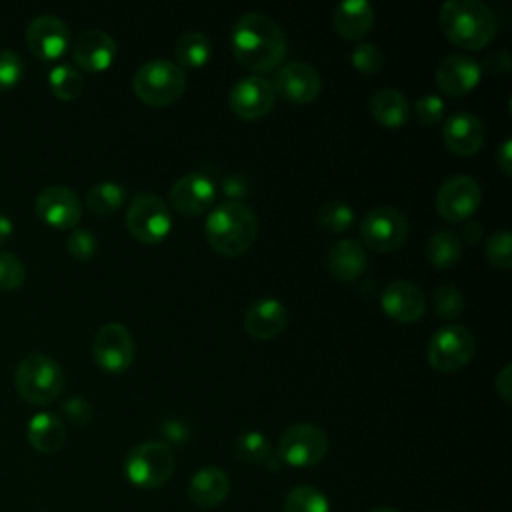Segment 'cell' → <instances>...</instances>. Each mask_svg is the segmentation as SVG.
<instances>
[{
    "mask_svg": "<svg viewBox=\"0 0 512 512\" xmlns=\"http://www.w3.org/2000/svg\"><path fill=\"white\" fill-rule=\"evenodd\" d=\"M232 52L242 68L270 72L286 56V38L280 26L264 12H246L232 28Z\"/></svg>",
    "mask_w": 512,
    "mask_h": 512,
    "instance_id": "obj_1",
    "label": "cell"
},
{
    "mask_svg": "<svg viewBox=\"0 0 512 512\" xmlns=\"http://www.w3.org/2000/svg\"><path fill=\"white\" fill-rule=\"evenodd\" d=\"M438 20L446 38L466 50L488 46L498 32L496 14L480 0H446Z\"/></svg>",
    "mask_w": 512,
    "mask_h": 512,
    "instance_id": "obj_2",
    "label": "cell"
},
{
    "mask_svg": "<svg viewBox=\"0 0 512 512\" xmlns=\"http://www.w3.org/2000/svg\"><path fill=\"white\" fill-rule=\"evenodd\" d=\"M204 232L214 252L234 258L254 244L258 236V218L244 202L226 200L210 210Z\"/></svg>",
    "mask_w": 512,
    "mask_h": 512,
    "instance_id": "obj_3",
    "label": "cell"
},
{
    "mask_svg": "<svg viewBox=\"0 0 512 512\" xmlns=\"http://www.w3.org/2000/svg\"><path fill=\"white\" fill-rule=\"evenodd\" d=\"M14 386L20 398L28 404L46 406L62 394L64 372L52 356L44 352H30L16 366Z\"/></svg>",
    "mask_w": 512,
    "mask_h": 512,
    "instance_id": "obj_4",
    "label": "cell"
},
{
    "mask_svg": "<svg viewBox=\"0 0 512 512\" xmlns=\"http://www.w3.org/2000/svg\"><path fill=\"white\" fill-rule=\"evenodd\" d=\"M134 94L148 106H168L176 102L184 88L186 76L184 70L166 58H154L144 62L132 80Z\"/></svg>",
    "mask_w": 512,
    "mask_h": 512,
    "instance_id": "obj_5",
    "label": "cell"
},
{
    "mask_svg": "<svg viewBox=\"0 0 512 512\" xmlns=\"http://www.w3.org/2000/svg\"><path fill=\"white\" fill-rule=\"evenodd\" d=\"M176 458L168 444L150 440L134 446L124 458V476L128 482L142 490L164 486L174 474Z\"/></svg>",
    "mask_w": 512,
    "mask_h": 512,
    "instance_id": "obj_6",
    "label": "cell"
},
{
    "mask_svg": "<svg viewBox=\"0 0 512 512\" xmlns=\"http://www.w3.org/2000/svg\"><path fill=\"white\" fill-rule=\"evenodd\" d=\"M328 452L326 432L310 422L288 426L276 444V454L282 464L294 468H310L324 460Z\"/></svg>",
    "mask_w": 512,
    "mask_h": 512,
    "instance_id": "obj_7",
    "label": "cell"
},
{
    "mask_svg": "<svg viewBox=\"0 0 512 512\" xmlns=\"http://www.w3.org/2000/svg\"><path fill=\"white\" fill-rule=\"evenodd\" d=\"M124 220L128 232L146 244L162 242L172 228V214L168 204L152 192H138L130 200Z\"/></svg>",
    "mask_w": 512,
    "mask_h": 512,
    "instance_id": "obj_8",
    "label": "cell"
},
{
    "mask_svg": "<svg viewBox=\"0 0 512 512\" xmlns=\"http://www.w3.org/2000/svg\"><path fill=\"white\" fill-rule=\"evenodd\" d=\"M474 350L476 340L466 326L446 324L430 336L426 360L438 372H456L472 360Z\"/></svg>",
    "mask_w": 512,
    "mask_h": 512,
    "instance_id": "obj_9",
    "label": "cell"
},
{
    "mask_svg": "<svg viewBox=\"0 0 512 512\" xmlns=\"http://www.w3.org/2000/svg\"><path fill=\"white\" fill-rule=\"evenodd\" d=\"M408 236V220L394 206L368 210L360 224V244L374 252H394Z\"/></svg>",
    "mask_w": 512,
    "mask_h": 512,
    "instance_id": "obj_10",
    "label": "cell"
},
{
    "mask_svg": "<svg viewBox=\"0 0 512 512\" xmlns=\"http://www.w3.org/2000/svg\"><path fill=\"white\" fill-rule=\"evenodd\" d=\"M136 354L132 332L120 322H108L100 326L92 338L94 362L104 372H124L130 368Z\"/></svg>",
    "mask_w": 512,
    "mask_h": 512,
    "instance_id": "obj_11",
    "label": "cell"
},
{
    "mask_svg": "<svg viewBox=\"0 0 512 512\" xmlns=\"http://www.w3.org/2000/svg\"><path fill=\"white\" fill-rule=\"evenodd\" d=\"M482 202L480 184L468 174L446 178L436 192V212L448 222L468 220Z\"/></svg>",
    "mask_w": 512,
    "mask_h": 512,
    "instance_id": "obj_12",
    "label": "cell"
},
{
    "mask_svg": "<svg viewBox=\"0 0 512 512\" xmlns=\"http://www.w3.org/2000/svg\"><path fill=\"white\" fill-rule=\"evenodd\" d=\"M276 102L274 86L260 74L242 76L234 82L228 94V104L238 118L256 120L266 116Z\"/></svg>",
    "mask_w": 512,
    "mask_h": 512,
    "instance_id": "obj_13",
    "label": "cell"
},
{
    "mask_svg": "<svg viewBox=\"0 0 512 512\" xmlns=\"http://www.w3.org/2000/svg\"><path fill=\"white\" fill-rule=\"evenodd\" d=\"M38 218L52 228H74L82 216V204L78 194L64 184L44 186L34 200Z\"/></svg>",
    "mask_w": 512,
    "mask_h": 512,
    "instance_id": "obj_14",
    "label": "cell"
},
{
    "mask_svg": "<svg viewBox=\"0 0 512 512\" xmlns=\"http://www.w3.org/2000/svg\"><path fill=\"white\" fill-rule=\"evenodd\" d=\"M272 86L276 96L294 104H308L320 94L322 80L314 66L302 60H292L276 70Z\"/></svg>",
    "mask_w": 512,
    "mask_h": 512,
    "instance_id": "obj_15",
    "label": "cell"
},
{
    "mask_svg": "<svg viewBox=\"0 0 512 512\" xmlns=\"http://www.w3.org/2000/svg\"><path fill=\"white\" fill-rule=\"evenodd\" d=\"M26 44L36 58L56 60L70 46V28L54 14H38L26 28Z\"/></svg>",
    "mask_w": 512,
    "mask_h": 512,
    "instance_id": "obj_16",
    "label": "cell"
},
{
    "mask_svg": "<svg viewBox=\"0 0 512 512\" xmlns=\"http://www.w3.org/2000/svg\"><path fill=\"white\" fill-rule=\"evenodd\" d=\"M426 296L422 288L408 280H394L380 294V308L388 318L400 324L418 322L426 312Z\"/></svg>",
    "mask_w": 512,
    "mask_h": 512,
    "instance_id": "obj_17",
    "label": "cell"
},
{
    "mask_svg": "<svg viewBox=\"0 0 512 512\" xmlns=\"http://www.w3.org/2000/svg\"><path fill=\"white\" fill-rule=\"evenodd\" d=\"M216 198V184L202 172H188L180 176L170 188V204L184 216H198L206 212Z\"/></svg>",
    "mask_w": 512,
    "mask_h": 512,
    "instance_id": "obj_18",
    "label": "cell"
},
{
    "mask_svg": "<svg viewBox=\"0 0 512 512\" xmlns=\"http://www.w3.org/2000/svg\"><path fill=\"white\" fill-rule=\"evenodd\" d=\"M484 136V122L468 110L452 112L442 126V138L446 148L458 156L476 154L484 144Z\"/></svg>",
    "mask_w": 512,
    "mask_h": 512,
    "instance_id": "obj_19",
    "label": "cell"
},
{
    "mask_svg": "<svg viewBox=\"0 0 512 512\" xmlns=\"http://www.w3.org/2000/svg\"><path fill=\"white\" fill-rule=\"evenodd\" d=\"M72 58L82 70L102 72L116 58V40L100 28H86L72 44Z\"/></svg>",
    "mask_w": 512,
    "mask_h": 512,
    "instance_id": "obj_20",
    "label": "cell"
},
{
    "mask_svg": "<svg viewBox=\"0 0 512 512\" xmlns=\"http://www.w3.org/2000/svg\"><path fill=\"white\" fill-rule=\"evenodd\" d=\"M482 68L480 64L466 54H450L442 58L436 68V84L438 88L454 98H460L476 88L480 82Z\"/></svg>",
    "mask_w": 512,
    "mask_h": 512,
    "instance_id": "obj_21",
    "label": "cell"
},
{
    "mask_svg": "<svg viewBox=\"0 0 512 512\" xmlns=\"http://www.w3.org/2000/svg\"><path fill=\"white\" fill-rule=\"evenodd\" d=\"M288 322V312L278 298H258L244 314V328L252 338L270 340L276 338Z\"/></svg>",
    "mask_w": 512,
    "mask_h": 512,
    "instance_id": "obj_22",
    "label": "cell"
},
{
    "mask_svg": "<svg viewBox=\"0 0 512 512\" xmlns=\"http://www.w3.org/2000/svg\"><path fill=\"white\" fill-rule=\"evenodd\" d=\"M230 494V478L218 466H202L188 480V498L200 508H216Z\"/></svg>",
    "mask_w": 512,
    "mask_h": 512,
    "instance_id": "obj_23",
    "label": "cell"
},
{
    "mask_svg": "<svg viewBox=\"0 0 512 512\" xmlns=\"http://www.w3.org/2000/svg\"><path fill=\"white\" fill-rule=\"evenodd\" d=\"M368 266L366 248L352 238L334 242L328 250V270L340 282H352L362 276Z\"/></svg>",
    "mask_w": 512,
    "mask_h": 512,
    "instance_id": "obj_24",
    "label": "cell"
},
{
    "mask_svg": "<svg viewBox=\"0 0 512 512\" xmlns=\"http://www.w3.org/2000/svg\"><path fill=\"white\" fill-rule=\"evenodd\" d=\"M332 22L340 36L360 40L374 26V6L366 0H344L334 8Z\"/></svg>",
    "mask_w": 512,
    "mask_h": 512,
    "instance_id": "obj_25",
    "label": "cell"
},
{
    "mask_svg": "<svg viewBox=\"0 0 512 512\" xmlns=\"http://www.w3.org/2000/svg\"><path fill=\"white\" fill-rule=\"evenodd\" d=\"M28 444L40 454H54L66 442V426L52 412H36L26 426Z\"/></svg>",
    "mask_w": 512,
    "mask_h": 512,
    "instance_id": "obj_26",
    "label": "cell"
},
{
    "mask_svg": "<svg viewBox=\"0 0 512 512\" xmlns=\"http://www.w3.org/2000/svg\"><path fill=\"white\" fill-rule=\"evenodd\" d=\"M368 112L386 128H400L410 116V104L400 90L380 88L368 100Z\"/></svg>",
    "mask_w": 512,
    "mask_h": 512,
    "instance_id": "obj_27",
    "label": "cell"
},
{
    "mask_svg": "<svg viewBox=\"0 0 512 512\" xmlns=\"http://www.w3.org/2000/svg\"><path fill=\"white\" fill-rule=\"evenodd\" d=\"M234 452L240 460H244L248 464H262L264 468H268L272 472L280 470V466H282V462H280L278 454L272 450L268 438L258 430L242 432L236 438Z\"/></svg>",
    "mask_w": 512,
    "mask_h": 512,
    "instance_id": "obj_28",
    "label": "cell"
},
{
    "mask_svg": "<svg viewBox=\"0 0 512 512\" xmlns=\"http://www.w3.org/2000/svg\"><path fill=\"white\" fill-rule=\"evenodd\" d=\"M462 256V238L450 230L442 228L434 232L426 242V258L436 268H450Z\"/></svg>",
    "mask_w": 512,
    "mask_h": 512,
    "instance_id": "obj_29",
    "label": "cell"
},
{
    "mask_svg": "<svg viewBox=\"0 0 512 512\" xmlns=\"http://www.w3.org/2000/svg\"><path fill=\"white\" fill-rule=\"evenodd\" d=\"M212 42L210 38L200 30H188L182 36H178L174 44V54L178 60V66L182 68H200L210 58Z\"/></svg>",
    "mask_w": 512,
    "mask_h": 512,
    "instance_id": "obj_30",
    "label": "cell"
},
{
    "mask_svg": "<svg viewBox=\"0 0 512 512\" xmlns=\"http://www.w3.org/2000/svg\"><path fill=\"white\" fill-rule=\"evenodd\" d=\"M126 200V188L118 182H98L86 192V206L92 214L108 216Z\"/></svg>",
    "mask_w": 512,
    "mask_h": 512,
    "instance_id": "obj_31",
    "label": "cell"
},
{
    "mask_svg": "<svg viewBox=\"0 0 512 512\" xmlns=\"http://www.w3.org/2000/svg\"><path fill=\"white\" fill-rule=\"evenodd\" d=\"M48 84L56 98L76 100L84 90V76L70 64H56L48 72Z\"/></svg>",
    "mask_w": 512,
    "mask_h": 512,
    "instance_id": "obj_32",
    "label": "cell"
},
{
    "mask_svg": "<svg viewBox=\"0 0 512 512\" xmlns=\"http://www.w3.org/2000/svg\"><path fill=\"white\" fill-rule=\"evenodd\" d=\"M284 512H330V502L322 490L300 484L286 494Z\"/></svg>",
    "mask_w": 512,
    "mask_h": 512,
    "instance_id": "obj_33",
    "label": "cell"
},
{
    "mask_svg": "<svg viewBox=\"0 0 512 512\" xmlns=\"http://www.w3.org/2000/svg\"><path fill=\"white\" fill-rule=\"evenodd\" d=\"M316 222L322 230L328 232H344L354 222V210L346 202L328 200L316 212Z\"/></svg>",
    "mask_w": 512,
    "mask_h": 512,
    "instance_id": "obj_34",
    "label": "cell"
},
{
    "mask_svg": "<svg viewBox=\"0 0 512 512\" xmlns=\"http://www.w3.org/2000/svg\"><path fill=\"white\" fill-rule=\"evenodd\" d=\"M432 308L442 320H454L464 310V296L454 284H440L432 294Z\"/></svg>",
    "mask_w": 512,
    "mask_h": 512,
    "instance_id": "obj_35",
    "label": "cell"
},
{
    "mask_svg": "<svg viewBox=\"0 0 512 512\" xmlns=\"http://www.w3.org/2000/svg\"><path fill=\"white\" fill-rule=\"evenodd\" d=\"M510 244H512V236L508 230H496L494 234H490V238L484 244V254L486 260L500 268V270H508L512 266V252H510Z\"/></svg>",
    "mask_w": 512,
    "mask_h": 512,
    "instance_id": "obj_36",
    "label": "cell"
},
{
    "mask_svg": "<svg viewBox=\"0 0 512 512\" xmlns=\"http://www.w3.org/2000/svg\"><path fill=\"white\" fill-rule=\"evenodd\" d=\"M350 62L362 74H376L384 66V54L374 42H360L350 52Z\"/></svg>",
    "mask_w": 512,
    "mask_h": 512,
    "instance_id": "obj_37",
    "label": "cell"
},
{
    "mask_svg": "<svg viewBox=\"0 0 512 512\" xmlns=\"http://www.w3.org/2000/svg\"><path fill=\"white\" fill-rule=\"evenodd\" d=\"M26 278L22 260L8 250H0V290H16Z\"/></svg>",
    "mask_w": 512,
    "mask_h": 512,
    "instance_id": "obj_38",
    "label": "cell"
},
{
    "mask_svg": "<svg viewBox=\"0 0 512 512\" xmlns=\"http://www.w3.org/2000/svg\"><path fill=\"white\" fill-rule=\"evenodd\" d=\"M24 74V62L12 48H0V90L14 88Z\"/></svg>",
    "mask_w": 512,
    "mask_h": 512,
    "instance_id": "obj_39",
    "label": "cell"
},
{
    "mask_svg": "<svg viewBox=\"0 0 512 512\" xmlns=\"http://www.w3.org/2000/svg\"><path fill=\"white\" fill-rule=\"evenodd\" d=\"M444 108H446V104L438 94H422L414 102L412 112L420 124L432 126L444 118Z\"/></svg>",
    "mask_w": 512,
    "mask_h": 512,
    "instance_id": "obj_40",
    "label": "cell"
},
{
    "mask_svg": "<svg viewBox=\"0 0 512 512\" xmlns=\"http://www.w3.org/2000/svg\"><path fill=\"white\" fill-rule=\"evenodd\" d=\"M66 248H68L72 258H76V260H90L96 254V250H98V240L86 228H72V232H70V236L66 240Z\"/></svg>",
    "mask_w": 512,
    "mask_h": 512,
    "instance_id": "obj_41",
    "label": "cell"
},
{
    "mask_svg": "<svg viewBox=\"0 0 512 512\" xmlns=\"http://www.w3.org/2000/svg\"><path fill=\"white\" fill-rule=\"evenodd\" d=\"M60 414L72 426H84L92 420V404L84 396H70L60 404Z\"/></svg>",
    "mask_w": 512,
    "mask_h": 512,
    "instance_id": "obj_42",
    "label": "cell"
},
{
    "mask_svg": "<svg viewBox=\"0 0 512 512\" xmlns=\"http://www.w3.org/2000/svg\"><path fill=\"white\" fill-rule=\"evenodd\" d=\"M160 434L164 438L160 442H164V444H168V442L170 444H184L188 440V436H190V430H188V426L182 420L170 418V420H164L160 424Z\"/></svg>",
    "mask_w": 512,
    "mask_h": 512,
    "instance_id": "obj_43",
    "label": "cell"
},
{
    "mask_svg": "<svg viewBox=\"0 0 512 512\" xmlns=\"http://www.w3.org/2000/svg\"><path fill=\"white\" fill-rule=\"evenodd\" d=\"M220 186H222V192L230 200H234V202H240L248 194V190H250V184H248V180L242 174H226L222 178Z\"/></svg>",
    "mask_w": 512,
    "mask_h": 512,
    "instance_id": "obj_44",
    "label": "cell"
},
{
    "mask_svg": "<svg viewBox=\"0 0 512 512\" xmlns=\"http://www.w3.org/2000/svg\"><path fill=\"white\" fill-rule=\"evenodd\" d=\"M512 364H504L502 370L496 374V380H494V386H496V392L500 394V398L504 402H510L512 398Z\"/></svg>",
    "mask_w": 512,
    "mask_h": 512,
    "instance_id": "obj_45",
    "label": "cell"
},
{
    "mask_svg": "<svg viewBox=\"0 0 512 512\" xmlns=\"http://www.w3.org/2000/svg\"><path fill=\"white\" fill-rule=\"evenodd\" d=\"M480 68H486L492 74H504V72L510 70V56L506 52H502V50L494 52V54H490L484 60V64Z\"/></svg>",
    "mask_w": 512,
    "mask_h": 512,
    "instance_id": "obj_46",
    "label": "cell"
},
{
    "mask_svg": "<svg viewBox=\"0 0 512 512\" xmlns=\"http://www.w3.org/2000/svg\"><path fill=\"white\" fill-rule=\"evenodd\" d=\"M510 148H512V140H510V138H504V140L500 142L498 150H496V164H498V168H500L506 176L512 174V152H510Z\"/></svg>",
    "mask_w": 512,
    "mask_h": 512,
    "instance_id": "obj_47",
    "label": "cell"
},
{
    "mask_svg": "<svg viewBox=\"0 0 512 512\" xmlns=\"http://www.w3.org/2000/svg\"><path fill=\"white\" fill-rule=\"evenodd\" d=\"M482 234H484V230H482V226H480L478 222H474V220H464L462 236H460V238H464L468 244H476V242L482 240Z\"/></svg>",
    "mask_w": 512,
    "mask_h": 512,
    "instance_id": "obj_48",
    "label": "cell"
},
{
    "mask_svg": "<svg viewBox=\"0 0 512 512\" xmlns=\"http://www.w3.org/2000/svg\"><path fill=\"white\" fill-rule=\"evenodd\" d=\"M14 234V222L10 216L0 212V244H4Z\"/></svg>",
    "mask_w": 512,
    "mask_h": 512,
    "instance_id": "obj_49",
    "label": "cell"
},
{
    "mask_svg": "<svg viewBox=\"0 0 512 512\" xmlns=\"http://www.w3.org/2000/svg\"><path fill=\"white\" fill-rule=\"evenodd\" d=\"M370 512H400V510H396V508H392V506H376V508H372Z\"/></svg>",
    "mask_w": 512,
    "mask_h": 512,
    "instance_id": "obj_50",
    "label": "cell"
}]
</instances>
